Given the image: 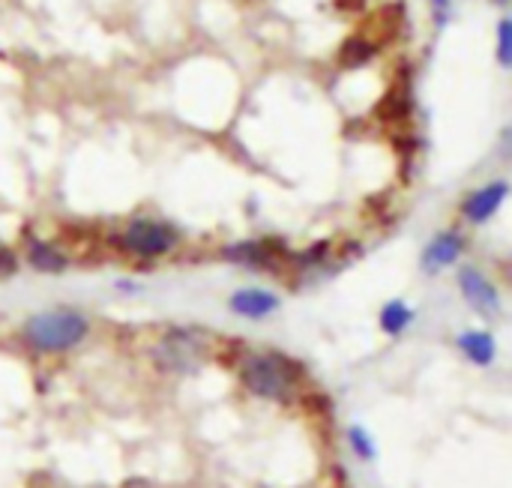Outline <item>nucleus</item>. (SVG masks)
<instances>
[{"mask_svg":"<svg viewBox=\"0 0 512 488\" xmlns=\"http://www.w3.org/2000/svg\"><path fill=\"white\" fill-rule=\"evenodd\" d=\"M240 381L258 399L291 402L300 387V363H294L282 351H258L243 360Z\"/></svg>","mask_w":512,"mask_h":488,"instance_id":"f257e3e1","label":"nucleus"},{"mask_svg":"<svg viewBox=\"0 0 512 488\" xmlns=\"http://www.w3.org/2000/svg\"><path fill=\"white\" fill-rule=\"evenodd\" d=\"M90 336L87 315L75 309H48L30 315L21 327V339L36 354H66Z\"/></svg>","mask_w":512,"mask_h":488,"instance_id":"f03ea898","label":"nucleus"},{"mask_svg":"<svg viewBox=\"0 0 512 488\" xmlns=\"http://www.w3.org/2000/svg\"><path fill=\"white\" fill-rule=\"evenodd\" d=\"M201 354H204V336L192 327L168 330L153 348V360L159 363L162 372H195Z\"/></svg>","mask_w":512,"mask_h":488,"instance_id":"7ed1b4c3","label":"nucleus"},{"mask_svg":"<svg viewBox=\"0 0 512 488\" xmlns=\"http://www.w3.org/2000/svg\"><path fill=\"white\" fill-rule=\"evenodd\" d=\"M114 243L129 252V255H138V258H162L168 255L180 237L171 225L165 222H156V219H135L129 222V228L123 234L114 237Z\"/></svg>","mask_w":512,"mask_h":488,"instance_id":"20e7f679","label":"nucleus"},{"mask_svg":"<svg viewBox=\"0 0 512 488\" xmlns=\"http://www.w3.org/2000/svg\"><path fill=\"white\" fill-rule=\"evenodd\" d=\"M459 291L465 297V303L480 312L483 318H495L501 312V291L495 288V282L477 270V267H462L459 270Z\"/></svg>","mask_w":512,"mask_h":488,"instance_id":"39448f33","label":"nucleus"},{"mask_svg":"<svg viewBox=\"0 0 512 488\" xmlns=\"http://www.w3.org/2000/svg\"><path fill=\"white\" fill-rule=\"evenodd\" d=\"M282 306L279 294L267 291V288H240L231 294L228 300V309L237 315V318H246V321H264L270 318L276 309Z\"/></svg>","mask_w":512,"mask_h":488,"instance_id":"423d86ee","label":"nucleus"},{"mask_svg":"<svg viewBox=\"0 0 512 488\" xmlns=\"http://www.w3.org/2000/svg\"><path fill=\"white\" fill-rule=\"evenodd\" d=\"M465 249H468V240L459 231H444V234H438L426 246V252H423V270L426 273H441V270L453 267L465 255Z\"/></svg>","mask_w":512,"mask_h":488,"instance_id":"0eeeda50","label":"nucleus"},{"mask_svg":"<svg viewBox=\"0 0 512 488\" xmlns=\"http://www.w3.org/2000/svg\"><path fill=\"white\" fill-rule=\"evenodd\" d=\"M507 189H510V186H507L504 180H498V183H489V186L471 192V195L465 198V204H462L465 219L474 222V225L489 222V219L501 210V204L507 201Z\"/></svg>","mask_w":512,"mask_h":488,"instance_id":"6e6552de","label":"nucleus"},{"mask_svg":"<svg viewBox=\"0 0 512 488\" xmlns=\"http://www.w3.org/2000/svg\"><path fill=\"white\" fill-rule=\"evenodd\" d=\"M456 348L480 369H489L498 360V339L489 330H465V333H459Z\"/></svg>","mask_w":512,"mask_h":488,"instance_id":"1a4fd4ad","label":"nucleus"},{"mask_svg":"<svg viewBox=\"0 0 512 488\" xmlns=\"http://www.w3.org/2000/svg\"><path fill=\"white\" fill-rule=\"evenodd\" d=\"M228 261L234 264H243V267H270L276 252H273V243L267 240H246V243H234L222 252Z\"/></svg>","mask_w":512,"mask_h":488,"instance_id":"9d476101","label":"nucleus"},{"mask_svg":"<svg viewBox=\"0 0 512 488\" xmlns=\"http://www.w3.org/2000/svg\"><path fill=\"white\" fill-rule=\"evenodd\" d=\"M27 261L39 273H63L69 267L66 255L54 243H45V240H30L27 243Z\"/></svg>","mask_w":512,"mask_h":488,"instance_id":"9b49d317","label":"nucleus"},{"mask_svg":"<svg viewBox=\"0 0 512 488\" xmlns=\"http://www.w3.org/2000/svg\"><path fill=\"white\" fill-rule=\"evenodd\" d=\"M414 318H417V312H414L405 300H390V303L381 309L378 324H381V330H384L387 336H402V333L414 324Z\"/></svg>","mask_w":512,"mask_h":488,"instance_id":"f8f14e48","label":"nucleus"},{"mask_svg":"<svg viewBox=\"0 0 512 488\" xmlns=\"http://www.w3.org/2000/svg\"><path fill=\"white\" fill-rule=\"evenodd\" d=\"M348 447H351V453H354L360 462H375V459H378L375 438H372L363 426H351V429H348Z\"/></svg>","mask_w":512,"mask_h":488,"instance_id":"ddd939ff","label":"nucleus"},{"mask_svg":"<svg viewBox=\"0 0 512 488\" xmlns=\"http://www.w3.org/2000/svg\"><path fill=\"white\" fill-rule=\"evenodd\" d=\"M498 57H501V63H504V66H510V63H512V24H510V18H504V21H501V27H498Z\"/></svg>","mask_w":512,"mask_h":488,"instance_id":"4468645a","label":"nucleus"},{"mask_svg":"<svg viewBox=\"0 0 512 488\" xmlns=\"http://www.w3.org/2000/svg\"><path fill=\"white\" fill-rule=\"evenodd\" d=\"M15 270H18V258H15V252H12V249H3V246H0V279L12 276Z\"/></svg>","mask_w":512,"mask_h":488,"instance_id":"2eb2a0df","label":"nucleus"},{"mask_svg":"<svg viewBox=\"0 0 512 488\" xmlns=\"http://www.w3.org/2000/svg\"><path fill=\"white\" fill-rule=\"evenodd\" d=\"M435 6H441V9H447V6H450V0H435Z\"/></svg>","mask_w":512,"mask_h":488,"instance_id":"dca6fc26","label":"nucleus"},{"mask_svg":"<svg viewBox=\"0 0 512 488\" xmlns=\"http://www.w3.org/2000/svg\"><path fill=\"white\" fill-rule=\"evenodd\" d=\"M495 3H507V0H495Z\"/></svg>","mask_w":512,"mask_h":488,"instance_id":"f3484780","label":"nucleus"}]
</instances>
